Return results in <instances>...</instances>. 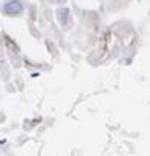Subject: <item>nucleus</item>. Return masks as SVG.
<instances>
[{
    "mask_svg": "<svg viewBox=\"0 0 150 156\" xmlns=\"http://www.w3.org/2000/svg\"><path fill=\"white\" fill-rule=\"evenodd\" d=\"M58 22H60L61 26H67L69 25V11L66 8L58 11Z\"/></svg>",
    "mask_w": 150,
    "mask_h": 156,
    "instance_id": "obj_2",
    "label": "nucleus"
},
{
    "mask_svg": "<svg viewBox=\"0 0 150 156\" xmlns=\"http://www.w3.org/2000/svg\"><path fill=\"white\" fill-rule=\"evenodd\" d=\"M23 11V5L19 0H9L3 5V12L8 16H14V14H20Z\"/></svg>",
    "mask_w": 150,
    "mask_h": 156,
    "instance_id": "obj_1",
    "label": "nucleus"
}]
</instances>
